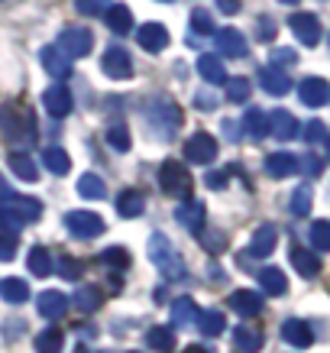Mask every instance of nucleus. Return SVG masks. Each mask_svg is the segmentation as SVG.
<instances>
[{
    "instance_id": "f257e3e1",
    "label": "nucleus",
    "mask_w": 330,
    "mask_h": 353,
    "mask_svg": "<svg viewBox=\"0 0 330 353\" xmlns=\"http://www.w3.org/2000/svg\"><path fill=\"white\" fill-rule=\"evenodd\" d=\"M143 117H146V130L156 139H172L181 127V108L175 101H169L165 94L146 101L143 104Z\"/></svg>"
},
{
    "instance_id": "f03ea898",
    "label": "nucleus",
    "mask_w": 330,
    "mask_h": 353,
    "mask_svg": "<svg viewBox=\"0 0 330 353\" xmlns=\"http://www.w3.org/2000/svg\"><path fill=\"white\" fill-rule=\"evenodd\" d=\"M149 259L165 279H185V259L178 256V250L165 234L149 236Z\"/></svg>"
},
{
    "instance_id": "7ed1b4c3",
    "label": "nucleus",
    "mask_w": 330,
    "mask_h": 353,
    "mask_svg": "<svg viewBox=\"0 0 330 353\" xmlns=\"http://www.w3.org/2000/svg\"><path fill=\"white\" fill-rule=\"evenodd\" d=\"M0 133L7 137V143L10 146H17V150H30V143H32V127H30V120L20 117V110L17 108H0Z\"/></svg>"
},
{
    "instance_id": "20e7f679",
    "label": "nucleus",
    "mask_w": 330,
    "mask_h": 353,
    "mask_svg": "<svg viewBox=\"0 0 330 353\" xmlns=\"http://www.w3.org/2000/svg\"><path fill=\"white\" fill-rule=\"evenodd\" d=\"M65 227H68V234L78 236V240H94L107 230L104 217L94 214V211H68L65 214Z\"/></svg>"
},
{
    "instance_id": "39448f33",
    "label": "nucleus",
    "mask_w": 330,
    "mask_h": 353,
    "mask_svg": "<svg viewBox=\"0 0 330 353\" xmlns=\"http://www.w3.org/2000/svg\"><path fill=\"white\" fill-rule=\"evenodd\" d=\"M159 185L165 194H175V198H181V194L192 192V175H188V169L181 165V162L175 159H165L159 169Z\"/></svg>"
},
{
    "instance_id": "423d86ee",
    "label": "nucleus",
    "mask_w": 330,
    "mask_h": 353,
    "mask_svg": "<svg viewBox=\"0 0 330 353\" xmlns=\"http://www.w3.org/2000/svg\"><path fill=\"white\" fill-rule=\"evenodd\" d=\"M59 49H62L68 59H85V55H91V46H94V36H91V30H81V26H68V30L59 36Z\"/></svg>"
},
{
    "instance_id": "0eeeda50",
    "label": "nucleus",
    "mask_w": 330,
    "mask_h": 353,
    "mask_svg": "<svg viewBox=\"0 0 330 353\" xmlns=\"http://www.w3.org/2000/svg\"><path fill=\"white\" fill-rule=\"evenodd\" d=\"M185 159L194 162V165H211L214 159H217V139L211 137V133H194V137H188V143H185Z\"/></svg>"
},
{
    "instance_id": "6e6552de",
    "label": "nucleus",
    "mask_w": 330,
    "mask_h": 353,
    "mask_svg": "<svg viewBox=\"0 0 330 353\" xmlns=\"http://www.w3.org/2000/svg\"><path fill=\"white\" fill-rule=\"evenodd\" d=\"M101 68H104L107 78H114V81H123V78L133 75V62H130V55L120 49V46H110L101 59Z\"/></svg>"
},
{
    "instance_id": "1a4fd4ad",
    "label": "nucleus",
    "mask_w": 330,
    "mask_h": 353,
    "mask_svg": "<svg viewBox=\"0 0 330 353\" xmlns=\"http://www.w3.org/2000/svg\"><path fill=\"white\" fill-rule=\"evenodd\" d=\"M72 91L65 85H52V88H45V94H43V108H45V114H52L55 120H62V117H68L72 114Z\"/></svg>"
},
{
    "instance_id": "9d476101",
    "label": "nucleus",
    "mask_w": 330,
    "mask_h": 353,
    "mask_svg": "<svg viewBox=\"0 0 330 353\" xmlns=\"http://www.w3.org/2000/svg\"><path fill=\"white\" fill-rule=\"evenodd\" d=\"M291 32H295V39L301 46H318L320 43V23L314 13H295L291 20H288Z\"/></svg>"
},
{
    "instance_id": "9b49d317",
    "label": "nucleus",
    "mask_w": 330,
    "mask_h": 353,
    "mask_svg": "<svg viewBox=\"0 0 330 353\" xmlns=\"http://www.w3.org/2000/svg\"><path fill=\"white\" fill-rule=\"evenodd\" d=\"M39 62H43L45 68V75H52V78H68L72 75V59L59 49V46H43V52H39Z\"/></svg>"
},
{
    "instance_id": "f8f14e48",
    "label": "nucleus",
    "mask_w": 330,
    "mask_h": 353,
    "mask_svg": "<svg viewBox=\"0 0 330 353\" xmlns=\"http://www.w3.org/2000/svg\"><path fill=\"white\" fill-rule=\"evenodd\" d=\"M214 43L220 49V55L227 59H243L246 55V36L234 26H227V30H214Z\"/></svg>"
},
{
    "instance_id": "ddd939ff",
    "label": "nucleus",
    "mask_w": 330,
    "mask_h": 353,
    "mask_svg": "<svg viewBox=\"0 0 330 353\" xmlns=\"http://www.w3.org/2000/svg\"><path fill=\"white\" fill-rule=\"evenodd\" d=\"M136 43L146 49V52H162L165 46H169V30L162 26V23H146V26H139L136 30Z\"/></svg>"
},
{
    "instance_id": "4468645a",
    "label": "nucleus",
    "mask_w": 330,
    "mask_h": 353,
    "mask_svg": "<svg viewBox=\"0 0 330 353\" xmlns=\"http://www.w3.org/2000/svg\"><path fill=\"white\" fill-rule=\"evenodd\" d=\"M227 305H230V311H236L240 318H253V314L262 311V295L253 289H236L234 295L227 299Z\"/></svg>"
},
{
    "instance_id": "2eb2a0df",
    "label": "nucleus",
    "mask_w": 330,
    "mask_h": 353,
    "mask_svg": "<svg viewBox=\"0 0 330 353\" xmlns=\"http://www.w3.org/2000/svg\"><path fill=\"white\" fill-rule=\"evenodd\" d=\"M298 94H301V104H308V108H324L330 101V85L324 78H305L298 85Z\"/></svg>"
},
{
    "instance_id": "dca6fc26",
    "label": "nucleus",
    "mask_w": 330,
    "mask_h": 353,
    "mask_svg": "<svg viewBox=\"0 0 330 353\" xmlns=\"http://www.w3.org/2000/svg\"><path fill=\"white\" fill-rule=\"evenodd\" d=\"M204 217H207V208H204V201H194V198H188V201H181L178 208H175V221H178L181 227H188L192 234H198V227L204 224Z\"/></svg>"
},
{
    "instance_id": "f3484780",
    "label": "nucleus",
    "mask_w": 330,
    "mask_h": 353,
    "mask_svg": "<svg viewBox=\"0 0 330 353\" xmlns=\"http://www.w3.org/2000/svg\"><path fill=\"white\" fill-rule=\"evenodd\" d=\"M282 337H285L291 347H298V350H305V347L314 343V331H311V324L301 321V318H288V321L282 324Z\"/></svg>"
},
{
    "instance_id": "a211bd4d",
    "label": "nucleus",
    "mask_w": 330,
    "mask_h": 353,
    "mask_svg": "<svg viewBox=\"0 0 330 353\" xmlns=\"http://www.w3.org/2000/svg\"><path fill=\"white\" fill-rule=\"evenodd\" d=\"M259 85L266 88V94H272V97H282V94H288L291 91V78H288V72L285 68H262L259 72Z\"/></svg>"
},
{
    "instance_id": "6ab92c4d",
    "label": "nucleus",
    "mask_w": 330,
    "mask_h": 353,
    "mask_svg": "<svg viewBox=\"0 0 330 353\" xmlns=\"http://www.w3.org/2000/svg\"><path fill=\"white\" fill-rule=\"evenodd\" d=\"M266 117H269V133L278 137L282 143H288V139L298 137V120L291 117L288 110H272V114H266Z\"/></svg>"
},
{
    "instance_id": "aec40b11",
    "label": "nucleus",
    "mask_w": 330,
    "mask_h": 353,
    "mask_svg": "<svg viewBox=\"0 0 330 353\" xmlns=\"http://www.w3.org/2000/svg\"><path fill=\"white\" fill-rule=\"evenodd\" d=\"M276 240H278V230H276V227H272V224L256 227L253 240H249V256H256V259L269 256V253L276 250Z\"/></svg>"
},
{
    "instance_id": "412c9836",
    "label": "nucleus",
    "mask_w": 330,
    "mask_h": 353,
    "mask_svg": "<svg viewBox=\"0 0 330 353\" xmlns=\"http://www.w3.org/2000/svg\"><path fill=\"white\" fill-rule=\"evenodd\" d=\"M298 165L301 162L291 152H272V156H266V172L272 179H291V175H298Z\"/></svg>"
},
{
    "instance_id": "4be33fe9",
    "label": "nucleus",
    "mask_w": 330,
    "mask_h": 353,
    "mask_svg": "<svg viewBox=\"0 0 330 353\" xmlns=\"http://www.w3.org/2000/svg\"><path fill=\"white\" fill-rule=\"evenodd\" d=\"M65 311H68V299H65L62 292H43L39 295V314H43L45 321H59Z\"/></svg>"
},
{
    "instance_id": "5701e85b",
    "label": "nucleus",
    "mask_w": 330,
    "mask_h": 353,
    "mask_svg": "<svg viewBox=\"0 0 330 353\" xmlns=\"http://www.w3.org/2000/svg\"><path fill=\"white\" fill-rule=\"evenodd\" d=\"M104 20H107V26H110V32H117V36H127V32L133 30V13H130V7H123V3L107 7Z\"/></svg>"
},
{
    "instance_id": "b1692460",
    "label": "nucleus",
    "mask_w": 330,
    "mask_h": 353,
    "mask_svg": "<svg viewBox=\"0 0 330 353\" xmlns=\"http://www.w3.org/2000/svg\"><path fill=\"white\" fill-rule=\"evenodd\" d=\"M291 266L298 269L305 279H314L320 272V259H318V253H311L305 246H291Z\"/></svg>"
},
{
    "instance_id": "393cba45",
    "label": "nucleus",
    "mask_w": 330,
    "mask_h": 353,
    "mask_svg": "<svg viewBox=\"0 0 330 353\" xmlns=\"http://www.w3.org/2000/svg\"><path fill=\"white\" fill-rule=\"evenodd\" d=\"M143 208H146V198H143V192H136V188H127V192H120L117 198V214L120 217H139L143 214Z\"/></svg>"
},
{
    "instance_id": "a878e982",
    "label": "nucleus",
    "mask_w": 330,
    "mask_h": 353,
    "mask_svg": "<svg viewBox=\"0 0 330 353\" xmlns=\"http://www.w3.org/2000/svg\"><path fill=\"white\" fill-rule=\"evenodd\" d=\"M0 299L10 301V305H23V301L30 299V285H26L23 279H17V276L0 279Z\"/></svg>"
},
{
    "instance_id": "bb28decb",
    "label": "nucleus",
    "mask_w": 330,
    "mask_h": 353,
    "mask_svg": "<svg viewBox=\"0 0 330 353\" xmlns=\"http://www.w3.org/2000/svg\"><path fill=\"white\" fill-rule=\"evenodd\" d=\"M26 266H30L32 276H39V279L52 276V269H55L52 253H49L45 246H32V250H30V256H26Z\"/></svg>"
},
{
    "instance_id": "cd10ccee",
    "label": "nucleus",
    "mask_w": 330,
    "mask_h": 353,
    "mask_svg": "<svg viewBox=\"0 0 330 353\" xmlns=\"http://www.w3.org/2000/svg\"><path fill=\"white\" fill-rule=\"evenodd\" d=\"M198 72H201V78L211 81V85H227V68L217 55H201V59H198Z\"/></svg>"
},
{
    "instance_id": "c85d7f7f",
    "label": "nucleus",
    "mask_w": 330,
    "mask_h": 353,
    "mask_svg": "<svg viewBox=\"0 0 330 353\" xmlns=\"http://www.w3.org/2000/svg\"><path fill=\"white\" fill-rule=\"evenodd\" d=\"M259 285H262L266 295H285L288 279H285V272H282L278 266H266L262 272H259Z\"/></svg>"
},
{
    "instance_id": "c756f323",
    "label": "nucleus",
    "mask_w": 330,
    "mask_h": 353,
    "mask_svg": "<svg viewBox=\"0 0 330 353\" xmlns=\"http://www.w3.org/2000/svg\"><path fill=\"white\" fill-rule=\"evenodd\" d=\"M43 165L52 172V175H68L72 159H68V152L59 150V146H45V150H43Z\"/></svg>"
},
{
    "instance_id": "7c9ffc66",
    "label": "nucleus",
    "mask_w": 330,
    "mask_h": 353,
    "mask_svg": "<svg viewBox=\"0 0 330 353\" xmlns=\"http://www.w3.org/2000/svg\"><path fill=\"white\" fill-rule=\"evenodd\" d=\"M234 343L240 353H256L259 347H262V334L256 331V327H246V324H240V327H234Z\"/></svg>"
},
{
    "instance_id": "2f4dec72",
    "label": "nucleus",
    "mask_w": 330,
    "mask_h": 353,
    "mask_svg": "<svg viewBox=\"0 0 330 353\" xmlns=\"http://www.w3.org/2000/svg\"><path fill=\"white\" fill-rule=\"evenodd\" d=\"M192 321H198V305H194L188 295L172 301V324H175V327H185V324H192Z\"/></svg>"
},
{
    "instance_id": "473e14b6",
    "label": "nucleus",
    "mask_w": 330,
    "mask_h": 353,
    "mask_svg": "<svg viewBox=\"0 0 330 353\" xmlns=\"http://www.w3.org/2000/svg\"><path fill=\"white\" fill-rule=\"evenodd\" d=\"M143 341H146V347H149V350H156V353H169L172 347H175V334H172L169 327H149Z\"/></svg>"
},
{
    "instance_id": "72a5a7b5",
    "label": "nucleus",
    "mask_w": 330,
    "mask_h": 353,
    "mask_svg": "<svg viewBox=\"0 0 330 353\" xmlns=\"http://www.w3.org/2000/svg\"><path fill=\"white\" fill-rule=\"evenodd\" d=\"M13 214L20 217L23 224H30V221H39V214H43V204L36 201V198H13Z\"/></svg>"
},
{
    "instance_id": "f704fd0d",
    "label": "nucleus",
    "mask_w": 330,
    "mask_h": 353,
    "mask_svg": "<svg viewBox=\"0 0 330 353\" xmlns=\"http://www.w3.org/2000/svg\"><path fill=\"white\" fill-rule=\"evenodd\" d=\"M243 130L249 133L253 139H262L269 137V117L262 114V110H246V117H243Z\"/></svg>"
},
{
    "instance_id": "c9c22d12",
    "label": "nucleus",
    "mask_w": 330,
    "mask_h": 353,
    "mask_svg": "<svg viewBox=\"0 0 330 353\" xmlns=\"http://www.w3.org/2000/svg\"><path fill=\"white\" fill-rule=\"evenodd\" d=\"M78 194H81V198H91V201H101V198L107 194L104 179H97V175H91V172L81 175V179H78Z\"/></svg>"
},
{
    "instance_id": "e433bc0d",
    "label": "nucleus",
    "mask_w": 330,
    "mask_h": 353,
    "mask_svg": "<svg viewBox=\"0 0 330 353\" xmlns=\"http://www.w3.org/2000/svg\"><path fill=\"white\" fill-rule=\"evenodd\" d=\"M65 347V334L59 327H49L36 337V353H62Z\"/></svg>"
},
{
    "instance_id": "4c0bfd02",
    "label": "nucleus",
    "mask_w": 330,
    "mask_h": 353,
    "mask_svg": "<svg viewBox=\"0 0 330 353\" xmlns=\"http://www.w3.org/2000/svg\"><path fill=\"white\" fill-rule=\"evenodd\" d=\"M10 172L13 175H20L23 182H36V179H39V172H36V165H32V159L26 156V152H13L10 156Z\"/></svg>"
},
{
    "instance_id": "58836bf2",
    "label": "nucleus",
    "mask_w": 330,
    "mask_h": 353,
    "mask_svg": "<svg viewBox=\"0 0 330 353\" xmlns=\"http://www.w3.org/2000/svg\"><path fill=\"white\" fill-rule=\"evenodd\" d=\"M198 327H201L207 337H217V334L227 331V318L220 311H204V314H198Z\"/></svg>"
},
{
    "instance_id": "ea45409f",
    "label": "nucleus",
    "mask_w": 330,
    "mask_h": 353,
    "mask_svg": "<svg viewBox=\"0 0 330 353\" xmlns=\"http://www.w3.org/2000/svg\"><path fill=\"white\" fill-rule=\"evenodd\" d=\"M72 305H75L78 311H97V305H101V292L91 289V285H81V289L72 295Z\"/></svg>"
},
{
    "instance_id": "a19ab883",
    "label": "nucleus",
    "mask_w": 330,
    "mask_h": 353,
    "mask_svg": "<svg viewBox=\"0 0 330 353\" xmlns=\"http://www.w3.org/2000/svg\"><path fill=\"white\" fill-rule=\"evenodd\" d=\"M101 263L110 269H117V272H123V269L130 266V250L127 246H107L104 253H101Z\"/></svg>"
},
{
    "instance_id": "79ce46f5",
    "label": "nucleus",
    "mask_w": 330,
    "mask_h": 353,
    "mask_svg": "<svg viewBox=\"0 0 330 353\" xmlns=\"http://www.w3.org/2000/svg\"><path fill=\"white\" fill-rule=\"evenodd\" d=\"M311 201H314V192H311V185H298L295 188V194H291V214L295 217H305L311 211Z\"/></svg>"
},
{
    "instance_id": "37998d69",
    "label": "nucleus",
    "mask_w": 330,
    "mask_h": 353,
    "mask_svg": "<svg viewBox=\"0 0 330 353\" xmlns=\"http://www.w3.org/2000/svg\"><path fill=\"white\" fill-rule=\"evenodd\" d=\"M249 78H227V85H224V97L227 101H234V104H243L246 97H249Z\"/></svg>"
},
{
    "instance_id": "c03bdc74",
    "label": "nucleus",
    "mask_w": 330,
    "mask_h": 353,
    "mask_svg": "<svg viewBox=\"0 0 330 353\" xmlns=\"http://www.w3.org/2000/svg\"><path fill=\"white\" fill-rule=\"evenodd\" d=\"M107 143L114 146L117 152H130V146H133V137H130V130L123 127V123H114V127L107 130Z\"/></svg>"
},
{
    "instance_id": "a18cd8bd",
    "label": "nucleus",
    "mask_w": 330,
    "mask_h": 353,
    "mask_svg": "<svg viewBox=\"0 0 330 353\" xmlns=\"http://www.w3.org/2000/svg\"><path fill=\"white\" fill-rule=\"evenodd\" d=\"M23 227L26 224L13 214L10 208H0V236H13V240H17V234H20Z\"/></svg>"
},
{
    "instance_id": "49530a36",
    "label": "nucleus",
    "mask_w": 330,
    "mask_h": 353,
    "mask_svg": "<svg viewBox=\"0 0 330 353\" xmlns=\"http://www.w3.org/2000/svg\"><path fill=\"white\" fill-rule=\"evenodd\" d=\"M311 246L320 250V253L330 250V224L327 221H314V224H311Z\"/></svg>"
},
{
    "instance_id": "de8ad7c7",
    "label": "nucleus",
    "mask_w": 330,
    "mask_h": 353,
    "mask_svg": "<svg viewBox=\"0 0 330 353\" xmlns=\"http://www.w3.org/2000/svg\"><path fill=\"white\" fill-rule=\"evenodd\" d=\"M192 30H194V32H201V36H211V32H214L211 13L201 10V7H198V10H192Z\"/></svg>"
},
{
    "instance_id": "09e8293b",
    "label": "nucleus",
    "mask_w": 330,
    "mask_h": 353,
    "mask_svg": "<svg viewBox=\"0 0 330 353\" xmlns=\"http://www.w3.org/2000/svg\"><path fill=\"white\" fill-rule=\"evenodd\" d=\"M305 139L320 146V143H327V127H324V120H308V127H305Z\"/></svg>"
},
{
    "instance_id": "8fccbe9b",
    "label": "nucleus",
    "mask_w": 330,
    "mask_h": 353,
    "mask_svg": "<svg viewBox=\"0 0 330 353\" xmlns=\"http://www.w3.org/2000/svg\"><path fill=\"white\" fill-rule=\"evenodd\" d=\"M217 104H220V97L211 94V91H198V94H194V108L198 110H214Z\"/></svg>"
},
{
    "instance_id": "3c124183",
    "label": "nucleus",
    "mask_w": 330,
    "mask_h": 353,
    "mask_svg": "<svg viewBox=\"0 0 330 353\" xmlns=\"http://www.w3.org/2000/svg\"><path fill=\"white\" fill-rule=\"evenodd\" d=\"M295 59H298V55L291 52V49H282V46H278V49H272V68H282V65H291V62H295Z\"/></svg>"
},
{
    "instance_id": "603ef678",
    "label": "nucleus",
    "mask_w": 330,
    "mask_h": 353,
    "mask_svg": "<svg viewBox=\"0 0 330 353\" xmlns=\"http://www.w3.org/2000/svg\"><path fill=\"white\" fill-rule=\"evenodd\" d=\"M17 256V240L13 236H0V263H10Z\"/></svg>"
},
{
    "instance_id": "864d4df0",
    "label": "nucleus",
    "mask_w": 330,
    "mask_h": 353,
    "mask_svg": "<svg viewBox=\"0 0 330 353\" xmlns=\"http://www.w3.org/2000/svg\"><path fill=\"white\" fill-rule=\"evenodd\" d=\"M59 272H62L65 279H81V263H78V259H62V263H59Z\"/></svg>"
},
{
    "instance_id": "5fc2aeb1",
    "label": "nucleus",
    "mask_w": 330,
    "mask_h": 353,
    "mask_svg": "<svg viewBox=\"0 0 330 353\" xmlns=\"http://www.w3.org/2000/svg\"><path fill=\"white\" fill-rule=\"evenodd\" d=\"M220 133H224L230 143H236V139H240V133H243V130H240V120H230V117H227L224 123H220Z\"/></svg>"
},
{
    "instance_id": "6e6d98bb",
    "label": "nucleus",
    "mask_w": 330,
    "mask_h": 353,
    "mask_svg": "<svg viewBox=\"0 0 330 353\" xmlns=\"http://www.w3.org/2000/svg\"><path fill=\"white\" fill-rule=\"evenodd\" d=\"M204 182H207V188L217 192V188H224V185L230 182V175H227V172H207V175H204Z\"/></svg>"
},
{
    "instance_id": "4d7b16f0",
    "label": "nucleus",
    "mask_w": 330,
    "mask_h": 353,
    "mask_svg": "<svg viewBox=\"0 0 330 353\" xmlns=\"http://www.w3.org/2000/svg\"><path fill=\"white\" fill-rule=\"evenodd\" d=\"M78 13H85V17H104L107 3H75Z\"/></svg>"
},
{
    "instance_id": "13d9d810",
    "label": "nucleus",
    "mask_w": 330,
    "mask_h": 353,
    "mask_svg": "<svg viewBox=\"0 0 330 353\" xmlns=\"http://www.w3.org/2000/svg\"><path fill=\"white\" fill-rule=\"evenodd\" d=\"M272 32H276L272 17H259V36H262V39H272Z\"/></svg>"
},
{
    "instance_id": "bf43d9fd",
    "label": "nucleus",
    "mask_w": 330,
    "mask_h": 353,
    "mask_svg": "<svg viewBox=\"0 0 330 353\" xmlns=\"http://www.w3.org/2000/svg\"><path fill=\"white\" fill-rule=\"evenodd\" d=\"M13 198H17V194L10 192V185L3 182V175H0V208H3V204H10Z\"/></svg>"
},
{
    "instance_id": "052dcab7",
    "label": "nucleus",
    "mask_w": 330,
    "mask_h": 353,
    "mask_svg": "<svg viewBox=\"0 0 330 353\" xmlns=\"http://www.w3.org/2000/svg\"><path fill=\"white\" fill-rule=\"evenodd\" d=\"M305 169H308L311 175H320V172H324V162H320L318 156H308V159H305Z\"/></svg>"
},
{
    "instance_id": "680f3d73",
    "label": "nucleus",
    "mask_w": 330,
    "mask_h": 353,
    "mask_svg": "<svg viewBox=\"0 0 330 353\" xmlns=\"http://www.w3.org/2000/svg\"><path fill=\"white\" fill-rule=\"evenodd\" d=\"M217 7H220L224 13H240V3H236V0H230V3H227V0H220Z\"/></svg>"
},
{
    "instance_id": "e2e57ef3",
    "label": "nucleus",
    "mask_w": 330,
    "mask_h": 353,
    "mask_svg": "<svg viewBox=\"0 0 330 353\" xmlns=\"http://www.w3.org/2000/svg\"><path fill=\"white\" fill-rule=\"evenodd\" d=\"M185 353H211V350H204V347H198V343H194V347H188Z\"/></svg>"
},
{
    "instance_id": "0e129e2a",
    "label": "nucleus",
    "mask_w": 330,
    "mask_h": 353,
    "mask_svg": "<svg viewBox=\"0 0 330 353\" xmlns=\"http://www.w3.org/2000/svg\"><path fill=\"white\" fill-rule=\"evenodd\" d=\"M127 353H136V350H127Z\"/></svg>"
}]
</instances>
